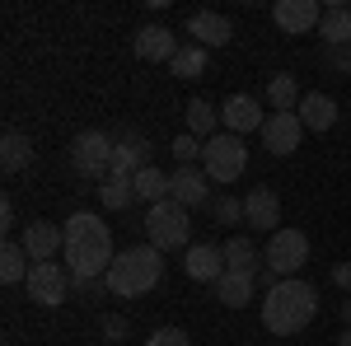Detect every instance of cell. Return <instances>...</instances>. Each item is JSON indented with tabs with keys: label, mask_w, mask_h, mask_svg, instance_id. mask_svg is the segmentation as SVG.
Segmentation results:
<instances>
[{
	"label": "cell",
	"mask_w": 351,
	"mask_h": 346,
	"mask_svg": "<svg viewBox=\"0 0 351 346\" xmlns=\"http://www.w3.org/2000/svg\"><path fill=\"white\" fill-rule=\"evenodd\" d=\"M112 262H117V253H112L108 225L94 211H75L66 220V271H71V281H104Z\"/></svg>",
	"instance_id": "obj_1"
},
{
	"label": "cell",
	"mask_w": 351,
	"mask_h": 346,
	"mask_svg": "<svg viewBox=\"0 0 351 346\" xmlns=\"http://www.w3.org/2000/svg\"><path fill=\"white\" fill-rule=\"evenodd\" d=\"M314 314H319V291L309 281H300V276L276 281L267 291V299H263V328H267L271 337H295V332H304L314 323Z\"/></svg>",
	"instance_id": "obj_2"
},
{
	"label": "cell",
	"mask_w": 351,
	"mask_h": 346,
	"mask_svg": "<svg viewBox=\"0 0 351 346\" xmlns=\"http://www.w3.org/2000/svg\"><path fill=\"white\" fill-rule=\"evenodd\" d=\"M160 276H164V253L155 248V243H136V248H122L117 253V262L108 267V291L112 295H122V299H136V295H145V291H155L160 286Z\"/></svg>",
	"instance_id": "obj_3"
},
{
	"label": "cell",
	"mask_w": 351,
	"mask_h": 346,
	"mask_svg": "<svg viewBox=\"0 0 351 346\" xmlns=\"http://www.w3.org/2000/svg\"><path fill=\"white\" fill-rule=\"evenodd\" d=\"M243 164H248V150L234 132H216L202 150V169L211 183H239L243 178Z\"/></svg>",
	"instance_id": "obj_4"
},
{
	"label": "cell",
	"mask_w": 351,
	"mask_h": 346,
	"mask_svg": "<svg viewBox=\"0 0 351 346\" xmlns=\"http://www.w3.org/2000/svg\"><path fill=\"white\" fill-rule=\"evenodd\" d=\"M145 234H150V243L160 248V253H169V248H192V220L188 211L169 197V201H160V206H150V215H145Z\"/></svg>",
	"instance_id": "obj_5"
},
{
	"label": "cell",
	"mask_w": 351,
	"mask_h": 346,
	"mask_svg": "<svg viewBox=\"0 0 351 346\" xmlns=\"http://www.w3.org/2000/svg\"><path fill=\"white\" fill-rule=\"evenodd\" d=\"M71 169L80 173V178H94V183H104L112 173V140L104 132H80L71 140Z\"/></svg>",
	"instance_id": "obj_6"
},
{
	"label": "cell",
	"mask_w": 351,
	"mask_h": 346,
	"mask_svg": "<svg viewBox=\"0 0 351 346\" xmlns=\"http://www.w3.org/2000/svg\"><path fill=\"white\" fill-rule=\"evenodd\" d=\"M263 262H267L271 276H281V281H291L300 267L309 262V239L300 234V230H276L263 248Z\"/></svg>",
	"instance_id": "obj_7"
},
{
	"label": "cell",
	"mask_w": 351,
	"mask_h": 346,
	"mask_svg": "<svg viewBox=\"0 0 351 346\" xmlns=\"http://www.w3.org/2000/svg\"><path fill=\"white\" fill-rule=\"evenodd\" d=\"M71 291V271L61 262H33L28 267V295L43 304V309H56Z\"/></svg>",
	"instance_id": "obj_8"
},
{
	"label": "cell",
	"mask_w": 351,
	"mask_h": 346,
	"mask_svg": "<svg viewBox=\"0 0 351 346\" xmlns=\"http://www.w3.org/2000/svg\"><path fill=\"white\" fill-rule=\"evenodd\" d=\"M300 136H304L300 112H271L267 122H263V145H267L271 155H281V160L300 150Z\"/></svg>",
	"instance_id": "obj_9"
},
{
	"label": "cell",
	"mask_w": 351,
	"mask_h": 346,
	"mask_svg": "<svg viewBox=\"0 0 351 346\" xmlns=\"http://www.w3.org/2000/svg\"><path fill=\"white\" fill-rule=\"evenodd\" d=\"M243 220L253 225V234H276L281 230V197L271 187H253L243 197Z\"/></svg>",
	"instance_id": "obj_10"
},
{
	"label": "cell",
	"mask_w": 351,
	"mask_h": 346,
	"mask_svg": "<svg viewBox=\"0 0 351 346\" xmlns=\"http://www.w3.org/2000/svg\"><path fill=\"white\" fill-rule=\"evenodd\" d=\"M263 108H258V99L253 94H230L225 99V108H220V127L225 132H234V136H243V132H263Z\"/></svg>",
	"instance_id": "obj_11"
},
{
	"label": "cell",
	"mask_w": 351,
	"mask_h": 346,
	"mask_svg": "<svg viewBox=\"0 0 351 346\" xmlns=\"http://www.w3.org/2000/svg\"><path fill=\"white\" fill-rule=\"evenodd\" d=\"M188 38H197V47H230L234 42V24L216 14V10H197L188 19Z\"/></svg>",
	"instance_id": "obj_12"
},
{
	"label": "cell",
	"mask_w": 351,
	"mask_h": 346,
	"mask_svg": "<svg viewBox=\"0 0 351 346\" xmlns=\"http://www.w3.org/2000/svg\"><path fill=\"white\" fill-rule=\"evenodd\" d=\"M271 19H276L281 33H309V28H319L324 10L314 0H276L271 5Z\"/></svg>",
	"instance_id": "obj_13"
},
{
	"label": "cell",
	"mask_w": 351,
	"mask_h": 346,
	"mask_svg": "<svg viewBox=\"0 0 351 346\" xmlns=\"http://www.w3.org/2000/svg\"><path fill=\"white\" fill-rule=\"evenodd\" d=\"M211 178H206V169H178L173 173V183H169V197L183 206V211H192V206H206V197H211Z\"/></svg>",
	"instance_id": "obj_14"
},
{
	"label": "cell",
	"mask_w": 351,
	"mask_h": 346,
	"mask_svg": "<svg viewBox=\"0 0 351 346\" xmlns=\"http://www.w3.org/2000/svg\"><path fill=\"white\" fill-rule=\"evenodd\" d=\"M61 243H66V230L52 225V220H33V225L24 230V248H28V258H33V262H52Z\"/></svg>",
	"instance_id": "obj_15"
},
{
	"label": "cell",
	"mask_w": 351,
	"mask_h": 346,
	"mask_svg": "<svg viewBox=\"0 0 351 346\" xmlns=\"http://www.w3.org/2000/svg\"><path fill=\"white\" fill-rule=\"evenodd\" d=\"M136 56L141 61H173V52H178V38H173V28L164 24H145L141 33H136Z\"/></svg>",
	"instance_id": "obj_16"
},
{
	"label": "cell",
	"mask_w": 351,
	"mask_h": 346,
	"mask_svg": "<svg viewBox=\"0 0 351 346\" xmlns=\"http://www.w3.org/2000/svg\"><path fill=\"white\" fill-rule=\"evenodd\" d=\"M183 271H188L192 281H220L225 276V253H220L216 243H192L188 253H183Z\"/></svg>",
	"instance_id": "obj_17"
},
{
	"label": "cell",
	"mask_w": 351,
	"mask_h": 346,
	"mask_svg": "<svg viewBox=\"0 0 351 346\" xmlns=\"http://www.w3.org/2000/svg\"><path fill=\"white\" fill-rule=\"evenodd\" d=\"M145 155H150L145 136H122V140H112V173L136 178L141 169H150V164H145Z\"/></svg>",
	"instance_id": "obj_18"
},
{
	"label": "cell",
	"mask_w": 351,
	"mask_h": 346,
	"mask_svg": "<svg viewBox=\"0 0 351 346\" xmlns=\"http://www.w3.org/2000/svg\"><path fill=\"white\" fill-rule=\"evenodd\" d=\"M253 286H258V276L230 271V267H225V276L216 281V299L225 304V309H243V304H253Z\"/></svg>",
	"instance_id": "obj_19"
},
{
	"label": "cell",
	"mask_w": 351,
	"mask_h": 346,
	"mask_svg": "<svg viewBox=\"0 0 351 346\" xmlns=\"http://www.w3.org/2000/svg\"><path fill=\"white\" fill-rule=\"evenodd\" d=\"M220 253H225V267H230V271H248V276H258V271H263V253H258V248H253V239H248V234H234V239H225V248H220Z\"/></svg>",
	"instance_id": "obj_20"
},
{
	"label": "cell",
	"mask_w": 351,
	"mask_h": 346,
	"mask_svg": "<svg viewBox=\"0 0 351 346\" xmlns=\"http://www.w3.org/2000/svg\"><path fill=\"white\" fill-rule=\"evenodd\" d=\"M319 38L324 47H347L351 42V5H328L319 19Z\"/></svg>",
	"instance_id": "obj_21"
},
{
	"label": "cell",
	"mask_w": 351,
	"mask_h": 346,
	"mask_svg": "<svg viewBox=\"0 0 351 346\" xmlns=\"http://www.w3.org/2000/svg\"><path fill=\"white\" fill-rule=\"evenodd\" d=\"M300 122H304V132H328L337 122V103L328 94H304L300 99Z\"/></svg>",
	"instance_id": "obj_22"
},
{
	"label": "cell",
	"mask_w": 351,
	"mask_h": 346,
	"mask_svg": "<svg viewBox=\"0 0 351 346\" xmlns=\"http://www.w3.org/2000/svg\"><path fill=\"white\" fill-rule=\"evenodd\" d=\"M33 164V140L24 132H5L0 136V169L5 173H24Z\"/></svg>",
	"instance_id": "obj_23"
},
{
	"label": "cell",
	"mask_w": 351,
	"mask_h": 346,
	"mask_svg": "<svg viewBox=\"0 0 351 346\" xmlns=\"http://www.w3.org/2000/svg\"><path fill=\"white\" fill-rule=\"evenodd\" d=\"M28 267H33L28 248L14 243V239H5V248H0V281H5V286H19V281H28Z\"/></svg>",
	"instance_id": "obj_24"
},
{
	"label": "cell",
	"mask_w": 351,
	"mask_h": 346,
	"mask_svg": "<svg viewBox=\"0 0 351 346\" xmlns=\"http://www.w3.org/2000/svg\"><path fill=\"white\" fill-rule=\"evenodd\" d=\"M99 201H104L108 211H127V206L136 201V183L122 178V173H108V178L99 183Z\"/></svg>",
	"instance_id": "obj_25"
},
{
	"label": "cell",
	"mask_w": 351,
	"mask_h": 346,
	"mask_svg": "<svg viewBox=\"0 0 351 346\" xmlns=\"http://www.w3.org/2000/svg\"><path fill=\"white\" fill-rule=\"evenodd\" d=\"M132 183H136V197H141V201L160 206V201H169V183H173V178H169V173H160V169L150 164V169H141V173H136Z\"/></svg>",
	"instance_id": "obj_26"
},
{
	"label": "cell",
	"mask_w": 351,
	"mask_h": 346,
	"mask_svg": "<svg viewBox=\"0 0 351 346\" xmlns=\"http://www.w3.org/2000/svg\"><path fill=\"white\" fill-rule=\"evenodd\" d=\"M169 71L178 75V80H197V75H206V47H197V42H183L173 61H169Z\"/></svg>",
	"instance_id": "obj_27"
},
{
	"label": "cell",
	"mask_w": 351,
	"mask_h": 346,
	"mask_svg": "<svg viewBox=\"0 0 351 346\" xmlns=\"http://www.w3.org/2000/svg\"><path fill=\"white\" fill-rule=\"evenodd\" d=\"M300 84H295V75H271L267 80V103L276 108V112H300Z\"/></svg>",
	"instance_id": "obj_28"
},
{
	"label": "cell",
	"mask_w": 351,
	"mask_h": 346,
	"mask_svg": "<svg viewBox=\"0 0 351 346\" xmlns=\"http://www.w3.org/2000/svg\"><path fill=\"white\" fill-rule=\"evenodd\" d=\"M183 117H188V132H192V136H206V140L216 136V122H220V112H216L211 103H206V99H192V103L183 108Z\"/></svg>",
	"instance_id": "obj_29"
},
{
	"label": "cell",
	"mask_w": 351,
	"mask_h": 346,
	"mask_svg": "<svg viewBox=\"0 0 351 346\" xmlns=\"http://www.w3.org/2000/svg\"><path fill=\"white\" fill-rule=\"evenodd\" d=\"M202 150H206V140H197L192 132L173 136V160H178V169H192V160H202Z\"/></svg>",
	"instance_id": "obj_30"
},
{
	"label": "cell",
	"mask_w": 351,
	"mask_h": 346,
	"mask_svg": "<svg viewBox=\"0 0 351 346\" xmlns=\"http://www.w3.org/2000/svg\"><path fill=\"white\" fill-rule=\"evenodd\" d=\"M211 211H216L220 225H239V220H243V201H239V197H216Z\"/></svg>",
	"instance_id": "obj_31"
},
{
	"label": "cell",
	"mask_w": 351,
	"mask_h": 346,
	"mask_svg": "<svg viewBox=\"0 0 351 346\" xmlns=\"http://www.w3.org/2000/svg\"><path fill=\"white\" fill-rule=\"evenodd\" d=\"M145 346H192V342H188L183 328H160V332H150V342H145Z\"/></svg>",
	"instance_id": "obj_32"
},
{
	"label": "cell",
	"mask_w": 351,
	"mask_h": 346,
	"mask_svg": "<svg viewBox=\"0 0 351 346\" xmlns=\"http://www.w3.org/2000/svg\"><path fill=\"white\" fill-rule=\"evenodd\" d=\"M324 61L337 71V75H351V42L347 47H324Z\"/></svg>",
	"instance_id": "obj_33"
},
{
	"label": "cell",
	"mask_w": 351,
	"mask_h": 346,
	"mask_svg": "<svg viewBox=\"0 0 351 346\" xmlns=\"http://www.w3.org/2000/svg\"><path fill=\"white\" fill-rule=\"evenodd\" d=\"M104 337L122 342V337H127V319H122V314H104Z\"/></svg>",
	"instance_id": "obj_34"
},
{
	"label": "cell",
	"mask_w": 351,
	"mask_h": 346,
	"mask_svg": "<svg viewBox=\"0 0 351 346\" xmlns=\"http://www.w3.org/2000/svg\"><path fill=\"white\" fill-rule=\"evenodd\" d=\"M332 286L351 295V262H337V267H332Z\"/></svg>",
	"instance_id": "obj_35"
},
{
	"label": "cell",
	"mask_w": 351,
	"mask_h": 346,
	"mask_svg": "<svg viewBox=\"0 0 351 346\" xmlns=\"http://www.w3.org/2000/svg\"><path fill=\"white\" fill-rule=\"evenodd\" d=\"M0 230H14V201L0 197Z\"/></svg>",
	"instance_id": "obj_36"
},
{
	"label": "cell",
	"mask_w": 351,
	"mask_h": 346,
	"mask_svg": "<svg viewBox=\"0 0 351 346\" xmlns=\"http://www.w3.org/2000/svg\"><path fill=\"white\" fill-rule=\"evenodd\" d=\"M342 319H347V328H351V299H342Z\"/></svg>",
	"instance_id": "obj_37"
},
{
	"label": "cell",
	"mask_w": 351,
	"mask_h": 346,
	"mask_svg": "<svg viewBox=\"0 0 351 346\" xmlns=\"http://www.w3.org/2000/svg\"><path fill=\"white\" fill-rule=\"evenodd\" d=\"M337 346H351V328H347V332H342V337H337Z\"/></svg>",
	"instance_id": "obj_38"
}]
</instances>
